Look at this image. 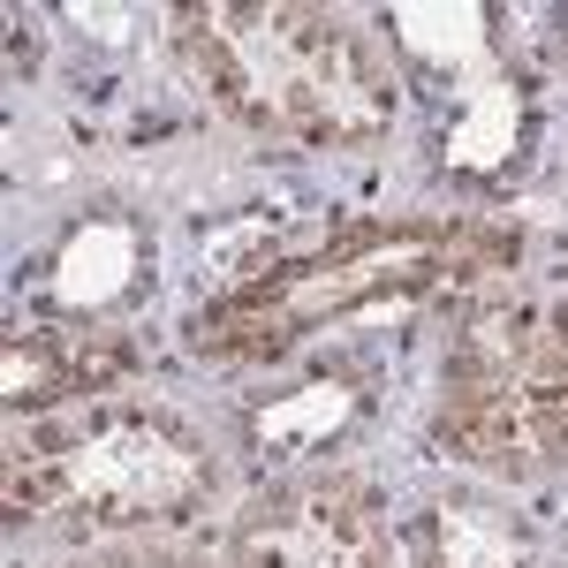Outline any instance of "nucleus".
I'll list each match as a JSON object with an SVG mask.
<instances>
[{
  "instance_id": "nucleus-1",
  "label": "nucleus",
  "mask_w": 568,
  "mask_h": 568,
  "mask_svg": "<svg viewBox=\"0 0 568 568\" xmlns=\"http://www.w3.org/2000/svg\"><path fill=\"white\" fill-rule=\"evenodd\" d=\"M175 53L227 122L296 144H372L394 122V69L356 23L288 0L175 8Z\"/></svg>"
},
{
  "instance_id": "nucleus-10",
  "label": "nucleus",
  "mask_w": 568,
  "mask_h": 568,
  "mask_svg": "<svg viewBox=\"0 0 568 568\" xmlns=\"http://www.w3.org/2000/svg\"><path fill=\"white\" fill-rule=\"evenodd\" d=\"M69 568H197L190 554H152V546H114V554H91V561H69Z\"/></svg>"
},
{
  "instance_id": "nucleus-3",
  "label": "nucleus",
  "mask_w": 568,
  "mask_h": 568,
  "mask_svg": "<svg viewBox=\"0 0 568 568\" xmlns=\"http://www.w3.org/2000/svg\"><path fill=\"white\" fill-rule=\"evenodd\" d=\"M516 258V235L500 227H342L318 251L288 258L281 273H265L243 296H213L190 318V349L205 356H281L288 342H304L318 318L364 311L379 296H417L439 288L455 273H493Z\"/></svg>"
},
{
  "instance_id": "nucleus-11",
  "label": "nucleus",
  "mask_w": 568,
  "mask_h": 568,
  "mask_svg": "<svg viewBox=\"0 0 568 568\" xmlns=\"http://www.w3.org/2000/svg\"><path fill=\"white\" fill-rule=\"evenodd\" d=\"M546 356L561 364V379H568V304H546Z\"/></svg>"
},
{
  "instance_id": "nucleus-9",
  "label": "nucleus",
  "mask_w": 568,
  "mask_h": 568,
  "mask_svg": "<svg viewBox=\"0 0 568 568\" xmlns=\"http://www.w3.org/2000/svg\"><path fill=\"white\" fill-rule=\"evenodd\" d=\"M356 417H364V394H356L349 379H304V387H288V394H273V402H258V409L243 417V433H251V447H258V455H273V463H296V455L334 447V439L349 433Z\"/></svg>"
},
{
  "instance_id": "nucleus-5",
  "label": "nucleus",
  "mask_w": 568,
  "mask_h": 568,
  "mask_svg": "<svg viewBox=\"0 0 568 568\" xmlns=\"http://www.w3.org/2000/svg\"><path fill=\"white\" fill-rule=\"evenodd\" d=\"M439 168L463 182V190H500L530 168V144H538V84H530L516 61L485 69L470 84L439 91Z\"/></svg>"
},
{
  "instance_id": "nucleus-4",
  "label": "nucleus",
  "mask_w": 568,
  "mask_h": 568,
  "mask_svg": "<svg viewBox=\"0 0 568 568\" xmlns=\"http://www.w3.org/2000/svg\"><path fill=\"white\" fill-rule=\"evenodd\" d=\"M227 568H394V546L364 485L311 478L273 485L235 516Z\"/></svg>"
},
{
  "instance_id": "nucleus-2",
  "label": "nucleus",
  "mask_w": 568,
  "mask_h": 568,
  "mask_svg": "<svg viewBox=\"0 0 568 568\" xmlns=\"http://www.w3.org/2000/svg\"><path fill=\"white\" fill-rule=\"evenodd\" d=\"M205 433L130 394H99L77 409L31 417L8 447V508L77 530H152L182 524L213 500Z\"/></svg>"
},
{
  "instance_id": "nucleus-8",
  "label": "nucleus",
  "mask_w": 568,
  "mask_h": 568,
  "mask_svg": "<svg viewBox=\"0 0 568 568\" xmlns=\"http://www.w3.org/2000/svg\"><path fill=\"white\" fill-rule=\"evenodd\" d=\"M402 568H538V538L485 493H439L402 524Z\"/></svg>"
},
{
  "instance_id": "nucleus-7",
  "label": "nucleus",
  "mask_w": 568,
  "mask_h": 568,
  "mask_svg": "<svg viewBox=\"0 0 568 568\" xmlns=\"http://www.w3.org/2000/svg\"><path fill=\"white\" fill-rule=\"evenodd\" d=\"M130 372V349L106 334V326H16L8 349H0V379H8V409L16 417H53V409H77L99 402Z\"/></svg>"
},
{
  "instance_id": "nucleus-6",
  "label": "nucleus",
  "mask_w": 568,
  "mask_h": 568,
  "mask_svg": "<svg viewBox=\"0 0 568 568\" xmlns=\"http://www.w3.org/2000/svg\"><path fill=\"white\" fill-rule=\"evenodd\" d=\"M152 273V235L130 213H84L39 258V296L53 326H99L114 304H130Z\"/></svg>"
}]
</instances>
